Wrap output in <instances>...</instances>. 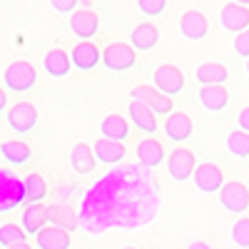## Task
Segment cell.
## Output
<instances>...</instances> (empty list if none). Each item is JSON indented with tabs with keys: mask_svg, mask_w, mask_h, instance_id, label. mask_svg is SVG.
<instances>
[{
	"mask_svg": "<svg viewBox=\"0 0 249 249\" xmlns=\"http://www.w3.org/2000/svg\"><path fill=\"white\" fill-rule=\"evenodd\" d=\"M219 204L227 212L242 214V212L249 210V190L242 182H227L219 192Z\"/></svg>",
	"mask_w": 249,
	"mask_h": 249,
	"instance_id": "obj_5",
	"label": "cell"
},
{
	"mask_svg": "<svg viewBox=\"0 0 249 249\" xmlns=\"http://www.w3.org/2000/svg\"><path fill=\"white\" fill-rule=\"evenodd\" d=\"M37 124V110L30 102H18L8 110V127L18 135H28Z\"/></svg>",
	"mask_w": 249,
	"mask_h": 249,
	"instance_id": "obj_4",
	"label": "cell"
},
{
	"mask_svg": "<svg viewBox=\"0 0 249 249\" xmlns=\"http://www.w3.org/2000/svg\"><path fill=\"white\" fill-rule=\"evenodd\" d=\"M167 170H170V177L177 179V182H187V179H192L195 177V170H197V164H195V155L190 150H175L170 157H167Z\"/></svg>",
	"mask_w": 249,
	"mask_h": 249,
	"instance_id": "obj_10",
	"label": "cell"
},
{
	"mask_svg": "<svg viewBox=\"0 0 249 249\" xmlns=\"http://www.w3.org/2000/svg\"><path fill=\"white\" fill-rule=\"evenodd\" d=\"M232 3H237V5H244V8H247V5H249V0H232Z\"/></svg>",
	"mask_w": 249,
	"mask_h": 249,
	"instance_id": "obj_39",
	"label": "cell"
},
{
	"mask_svg": "<svg viewBox=\"0 0 249 249\" xmlns=\"http://www.w3.org/2000/svg\"><path fill=\"white\" fill-rule=\"evenodd\" d=\"M0 155H3L5 162L13 164V167H23V164L30 162L33 150L28 147L25 142H20V140H8V142L0 144Z\"/></svg>",
	"mask_w": 249,
	"mask_h": 249,
	"instance_id": "obj_23",
	"label": "cell"
},
{
	"mask_svg": "<svg viewBox=\"0 0 249 249\" xmlns=\"http://www.w3.org/2000/svg\"><path fill=\"white\" fill-rule=\"evenodd\" d=\"M48 224L60 227V230H77V217L70 207H62V204H50L48 207Z\"/></svg>",
	"mask_w": 249,
	"mask_h": 249,
	"instance_id": "obj_27",
	"label": "cell"
},
{
	"mask_svg": "<svg viewBox=\"0 0 249 249\" xmlns=\"http://www.w3.org/2000/svg\"><path fill=\"white\" fill-rule=\"evenodd\" d=\"M230 237H232V242H234L239 249H249V217H239V219L232 224Z\"/></svg>",
	"mask_w": 249,
	"mask_h": 249,
	"instance_id": "obj_31",
	"label": "cell"
},
{
	"mask_svg": "<svg viewBox=\"0 0 249 249\" xmlns=\"http://www.w3.org/2000/svg\"><path fill=\"white\" fill-rule=\"evenodd\" d=\"M234 53L239 57H247L249 60V30H244V33H239L234 37Z\"/></svg>",
	"mask_w": 249,
	"mask_h": 249,
	"instance_id": "obj_33",
	"label": "cell"
},
{
	"mask_svg": "<svg viewBox=\"0 0 249 249\" xmlns=\"http://www.w3.org/2000/svg\"><path fill=\"white\" fill-rule=\"evenodd\" d=\"M187 249H212V247L207 244V242H192V244L187 247Z\"/></svg>",
	"mask_w": 249,
	"mask_h": 249,
	"instance_id": "obj_36",
	"label": "cell"
},
{
	"mask_svg": "<svg viewBox=\"0 0 249 249\" xmlns=\"http://www.w3.org/2000/svg\"><path fill=\"white\" fill-rule=\"evenodd\" d=\"M230 80V70L219 62H204V65L197 68V82L202 88L207 85H224V82Z\"/></svg>",
	"mask_w": 249,
	"mask_h": 249,
	"instance_id": "obj_25",
	"label": "cell"
},
{
	"mask_svg": "<svg viewBox=\"0 0 249 249\" xmlns=\"http://www.w3.org/2000/svg\"><path fill=\"white\" fill-rule=\"evenodd\" d=\"M164 135H167L172 142L182 144L192 137V120L184 112H172L167 120H164Z\"/></svg>",
	"mask_w": 249,
	"mask_h": 249,
	"instance_id": "obj_15",
	"label": "cell"
},
{
	"mask_svg": "<svg viewBox=\"0 0 249 249\" xmlns=\"http://www.w3.org/2000/svg\"><path fill=\"white\" fill-rule=\"evenodd\" d=\"M137 53L132 45L127 43H110L105 50H102V65L112 72H124L135 65Z\"/></svg>",
	"mask_w": 249,
	"mask_h": 249,
	"instance_id": "obj_3",
	"label": "cell"
},
{
	"mask_svg": "<svg viewBox=\"0 0 249 249\" xmlns=\"http://www.w3.org/2000/svg\"><path fill=\"white\" fill-rule=\"evenodd\" d=\"M195 187L202 192V195H214V192H222L224 187V175L222 170L217 167L214 162H204L195 170Z\"/></svg>",
	"mask_w": 249,
	"mask_h": 249,
	"instance_id": "obj_6",
	"label": "cell"
},
{
	"mask_svg": "<svg viewBox=\"0 0 249 249\" xmlns=\"http://www.w3.org/2000/svg\"><path fill=\"white\" fill-rule=\"evenodd\" d=\"M130 122L124 120L122 115H107L105 120L100 122V135L105 140H112V142H124L130 137Z\"/></svg>",
	"mask_w": 249,
	"mask_h": 249,
	"instance_id": "obj_18",
	"label": "cell"
},
{
	"mask_svg": "<svg viewBox=\"0 0 249 249\" xmlns=\"http://www.w3.org/2000/svg\"><path fill=\"white\" fill-rule=\"evenodd\" d=\"M8 249H33L28 242H23V244H13V247H8Z\"/></svg>",
	"mask_w": 249,
	"mask_h": 249,
	"instance_id": "obj_38",
	"label": "cell"
},
{
	"mask_svg": "<svg viewBox=\"0 0 249 249\" xmlns=\"http://www.w3.org/2000/svg\"><path fill=\"white\" fill-rule=\"evenodd\" d=\"M247 75H249V60H247Z\"/></svg>",
	"mask_w": 249,
	"mask_h": 249,
	"instance_id": "obj_40",
	"label": "cell"
},
{
	"mask_svg": "<svg viewBox=\"0 0 249 249\" xmlns=\"http://www.w3.org/2000/svg\"><path fill=\"white\" fill-rule=\"evenodd\" d=\"M164 5H167V0H140V10L144 15H150V18L162 15L164 13Z\"/></svg>",
	"mask_w": 249,
	"mask_h": 249,
	"instance_id": "obj_32",
	"label": "cell"
},
{
	"mask_svg": "<svg viewBox=\"0 0 249 249\" xmlns=\"http://www.w3.org/2000/svg\"><path fill=\"white\" fill-rule=\"evenodd\" d=\"M219 25H222V30L237 33V35L244 33V30H249V8L237 5V3L224 5L222 13H219Z\"/></svg>",
	"mask_w": 249,
	"mask_h": 249,
	"instance_id": "obj_11",
	"label": "cell"
},
{
	"mask_svg": "<svg viewBox=\"0 0 249 249\" xmlns=\"http://www.w3.org/2000/svg\"><path fill=\"white\" fill-rule=\"evenodd\" d=\"M70 60H72V65H75L77 70H92V68L100 65L102 55H100V48L92 45L90 40H88V43H80V45L72 48Z\"/></svg>",
	"mask_w": 249,
	"mask_h": 249,
	"instance_id": "obj_17",
	"label": "cell"
},
{
	"mask_svg": "<svg viewBox=\"0 0 249 249\" xmlns=\"http://www.w3.org/2000/svg\"><path fill=\"white\" fill-rule=\"evenodd\" d=\"M50 5H53V10H57V13H70V10H75L77 0H50Z\"/></svg>",
	"mask_w": 249,
	"mask_h": 249,
	"instance_id": "obj_34",
	"label": "cell"
},
{
	"mask_svg": "<svg viewBox=\"0 0 249 249\" xmlns=\"http://www.w3.org/2000/svg\"><path fill=\"white\" fill-rule=\"evenodd\" d=\"M35 244L37 249H70V232L50 224L35 237Z\"/></svg>",
	"mask_w": 249,
	"mask_h": 249,
	"instance_id": "obj_21",
	"label": "cell"
},
{
	"mask_svg": "<svg viewBox=\"0 0 249 249\" xmlns=\"http://www.w3.org/2000/svg\"><path fill=\"white\" fill-rule=\"evenodd\" d=\"M28 202L25 179H20L13 170L0 167V214L18 210L20 204Z\"/></svg>",
	"mask_w": 249,
	"mask_h": 249,
	"instance_id": "obj_1",
	"label": "cell"
},
{
	"mask_svg": "<svg viewBox=\"0 0 249 249\" xmlns=\"http://www.w3.org/2000/svg\"><path fill=\"white\" fill-rule=\"evenodd\" d=\"M179 33L187 40H202V37H207V33H210V23H207V18L199 10H187L179 18Z\"/></svg>",
	"mask_w": 249,
	"mask_h": 249,
	"instance_id": "obj_13",
	"label": "cell"
},
{
	"mask_svg": "<svg viewBox=\"0 0 249 249\" xmlns=\"http://www.w3.org/2000/svg\"><path fill=\"white\" fill-rule=\"evenodd\" d=\"M95 162H97L95 150L88 147L85 142H80V144L72 147V152H70V167H72L75 175H90L95 170Z\"/></svg>",
	"mask_w": 249,
	"mask_h": 249,
	"instance_id": "obj_20",
	"label": "cell"
},
{
	"mask_svg": "<svg viewBox=\"0 0 249 249\" xmlns=\"http://www.w3.org/2000/svg\"><path fill=\"white\" fill-rule=\"evenodd\" d=\"M239 130L249 132V107H244V110L239 112Z\"/></svg>",
	"mask_w": 249,
	"mask_h": 249,
	"instance_id": "obj_35",
	"label": "cell"
},
{
	"mask_svg": "<svg viewBox=\"0 0 249 249\" xmlns=\"http://www.w3.org/2000/svg\"><path fill=\"white\" fill-rule=\"evenodd\" d=\"M3 82H5V88L18 92V95H23V92H30L35 88V82H37V72L35 68L30 65V62L25 60H15L8 65L5 75H3Z\"/></svg>",
	"mask_w": 249,
	"mask_h": 249,
	"instance_id": "obj_2",
	"label": "cell"
},
{
	"mask_svg": "<svg viewBox=\"0 0 249 249\" xmlns=\"http://www.w3.org/2000/svg\"><path fill=\"white\" fill-rule=\"evenodd\" d=\"M70 30L80 37V40H88L100 30V18L95 10H75L70 15Z\"/></svg>",
	"mask_w": 249,
	"mask_h": 249,
	"instance_id": "obj_12",
	"label": "cell"
},
{
	"mask_svg": "<svg viewBox=\"0 0 249 249\" xmlns=\"http://www.w3.org/2000/svg\"><path fill=\"white\" fill-rule=\"evenodd\" d=\"M230 102V92H227L224 85H207L199 88V105L207 112H222Z\"/></svg>",
	"mask_w": 249,
	"mask_h": 249,
	"instance_id": "obj_16",
	"label": "cell"
},
{
	"mask_svg": "<svg viewBox=\"0 0 249 249\" xmlns=\"http://www.w3.org/2000/svg\"><path fill=\"white\" fill-rule=\"evenodd\" d=\"M135 155H137V160L144 164V167H160V164L164 162V147L152 137L142 140L135 147Z\"/></svg>",
	"mask_w": 249,
	"mask_h": 249,
	"instance_id": "obj_22",
	"label": "cell"
},
{
	"mask_svg": "<svg viewBox=\"0 0 249 249\" xmlns=\"http://www.w3.org/2000/svg\"><path fill=\"white\" fill-rule=\"evenodd\" d=\"M92 150H95V157L100 164H117L124 160V155H127V150H124V144L122 142H112V140H97L92 144Z\"/></svg>",
	"mask_w": 249,
	"mask_h": 249,
	"instance_id": "obj_19",
	"label": "cell"
},
{
	"mask_svg": "<svg viewBox=\"0 0 249 249\" xmlns=\"http://www.w3.org/2000/svg\"><path fill=\"white\" fill-rule=\"evenodd\" d=\"M25 237L28 234H25V230L20 224H13V222L0 224V247H3V249H8L13 244H23Z\"/></svg>",
	"mask_w": 249,
	"mask_h": 249,
	"instance_id": "obj_30",
	"label": "cell"
},
{
	"mask_svg": "<svg viewBox=\"0 0 249 249\" xmlns=\"http://www.w3.org/2000/svg\"><path fill=\"white\" fill-rule=\"evenodd\" d=\"M25 192H28V202L30 204H40L48 197V184L40 175H28L25 177Z\"/></svg>",
	"mask_w": 249,
	"mask_h": 249,
	"instance_id": "obj_29",
	"label": "cell"
},
{
	"mask_svg": "<svg viewBox=\"0 0 249 249\" xmlns=\"http://www.w3.org/2000/svg\"><path fill=\"white\" fill-rule=\"evenodd\" d=\"M227 150H230L232 157L247 160L249 157V132L244 130H234L227 135Z\"/></svg>",
	"mask_w": 249,
	"mask_h": 249,
	"instance_id": "obj_28",
	"label": "cell"
},
{
	"mask_svg": "<svg viewBox=\"0 0 249 249\" xmlns=\"http://www.w3.org/2000/svg\"><path fill=\"white\" fill-rule=\"evenodd\" d=\"M132 100H142V102H147V105L155 110V115H172V110H175V102H172V97H167V95H162L157 88H152V85H137L135 90H132Z\"/></svg>",
	"mask_w": 249,
	"mask_h": 249,
	"instance_id": "obj_7",
	"label": "cell"
},
{
	"mask_svg": "<svg viewBox=\"0 0 249 249\" xmlns=\"http://www.w3.org/2000/svg\"><path fill=\"white\" fill-rule=\"evenodd\" d=\"M124 249H135V247H124Z\"/></svg>",
	"mask_w": 249,
	"mask_h": 249,
	"instance_id": "obj_41",
	"label": "cell"
},
{
	"mask_svg": "<svg viewBox=\"0 0 249 249\" xmlns=\"http://www.w3.org/2000/svg\"><path fill=\"white\" fill-rule=\"evenodd\" d=\"M70 65H72V60L65 50H60V48H53L45 57H43V68L50 77H65L70 72Z\"/></svg>",
	"mask_w": 249,
	"mask_h": 249,
	"instance_id": "obj_24",
	"label": "cell"
},
{
	"mask_svg": "<svg viewBox=\"0 0 249 249\" xmlns=\"http://www.w3.org/2000/svg\"><path fill=\"white\" fill-rule=\"evenodd\" d=\"M127 115H130L132 124H135L140 132H144V135H155V132H157V115H155V110L147 105V102L130 100Z\"/></svg>",
	"mask_w": 249,
	"mask_h": 249,
	"instance_id": "obj_9",
	"label": "cell"
},
{
	"mask_svg": "<svg viewBox=\"0 0 249 249\" xmlns=\"http://www.w3.org/2000/svg\"><path fill=\"white\" fill-rule=\"evenodd\" d=\"M152 80H155V88H157L162 95H167V97L179 95V92L184 90V75H182V70L175 68V65H162V68H157Z\"/></svg>",
	"mask_w": 249,
	"mask_h": 249,
	"instance_id": "obj_8",
	"label": "cell"
},
{
	"mask_svg": "<svg viewBox=\"0 0 249 249\" xmlns=\"http://www.w3.org/2000/svg\"><path fill=\"white\" fill-rule=\"evenodd\" d=\"M160 43V30L152 25V23H142L132 30L130 35V45L135 50H152L155 45Z\"/></svg>",
	"mask_w": 249,
	"mask_h": 249,
	"instance_id": "obj_26",
	"label": "cell"
},
{
	"mask_svg": "<svg viewBox=\"0 0 249 249\" xmlns=\"http://www.w3.org/2000/svg\"><path fill=\"white\" fill-rule=\"evenodd\" d=\"M48 224V207L43 204H28L23 210V219H20V227L25 230L28 237H37L45 230Z\"/></svg>",
	"mask_w": 249,
	"mask_h": 249,
	"instance_id": "obj_14",
	"label": "cell"
},
{
	"mask_svg": "<svg viewBox=\"0 0 249 249\" xmlns=\"http://www.w3.org/2000/svg\"><path fill=\"white\" fill-rule=\"evenodd\" d=\"M5 107H8V97H5V92H3V90H0V112H3Z\"/></svg>",
	"mask_w": 249,
	"mask_h": 249,
	"instance_id": "obj_37",
	"label": "cell"
}]
</instances>
